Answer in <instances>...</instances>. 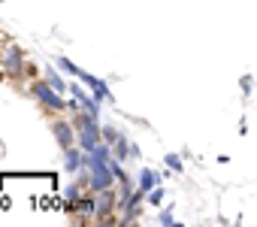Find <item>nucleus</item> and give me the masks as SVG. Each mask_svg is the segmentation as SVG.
Wrapping results in <instances>:
<instances>
[{
    "mask_svg": "<svg viewBox=\"0 0 257 227\" xmlns=\"http://www.w3.org/2000/svg\"><path fill=\"white\" fill-rule=\"evenodd\" d=\"M34 97H37L46 109H58V112H61V109H67V106H70V103H64L61 91H55L46 79H43V82H34Z\"/></svg>",
    "mask_w": 257,
    "mask_h": 227,
    "instance_id": "obj_1",
    "label": "nucleus"
},
{
    "mask_svg": "<svg viewBox=\"0 0 257 227\" xmlns=\"http://www.w3.org/2000/svg\"><path fill=\"white\" fill-rule=\"evenodd\" d=\"M94 194H97V212H94V218H109V215L118 209V197L112 194V188L94 191Z\"/></svg>",
    "mask_w": 257,
    "mask_h": 227,
    "instance_id": "obj_2",
    "label": "nucleus"
},
{
    "mask_svg": "<svg viewBox=\"0 0 257 227\" xmlns=\"http://www.w3.org/2000/svg\"><path fill=\"white\" fill-rule=\"evenodd\" d=\"M52 137L58 140L61 149H70L76 143V131H73V122H52Z\"/></svg>",
    "mask_w": 257,
    "mask_h": 227,
    "instance_id": "obj_3",
    "label": "nucleus"
},
{
    "mask_svg": "<svg viewBox=\"0 0 257 227\" xmlns=\"http://www.w3.org/2000/svg\"><path fill=\"white\" fill-rule=\"evenodd\" d=\"M0 61H4V67H7L10 76H19L22 73V49L19 46H10L4 55H0Z\"/></svg>",
    "mask_w": 257,
    "mask_h": 227,
    "instance_id": "obj_4",
    "label": "nucleus"
},
{
    "mask_svg": "<svg viewBox=\"0 0 257 227\" xmlns=\"http://www.w3.org/2000/svg\"><path fill=\"white\" fill-rule=\"evenodd\" d=\"M64 167H67V173H79L82 167H85V152L82 149H64Z\"/></svg>",
    "mask_w": 257,
    "mask_h": 227,
    "instance_id": "obj_5",
    "label": "nucleus"
},
{
    "mask_svg": "<svg viewBox=\"0 0 257 227\" xmlns=\"http://www.w3.org/2000/svg\"><path fill=\"white\" fill-rule=\"evenodd\" d=\"M73 212H82V215H94L97 212V194H82L76 200V209Z\"/></svg>",
    "mask_w": 257,
    "mask_h": 227,
    "instance_id": "obj_6",
    "label": "nucleus"
},
{
    "mask_svg": "<svg viewBox=\"0 0 257 227\" xmlns=\"http://www.w3.org/2000/svg\"><path fill=\"white\" fill-rule=\"evenodd\" d=\"M164 176H167V173H164ZM164 176H161V173H155V170H143V173H140V188L149 194L155 185H161V179H164Z\"/></svg>",
    "mask_w": 257,
    "mask_h": 227,
    "instance_id": "obj_7",
    "label": "nucleus"
},
{
    "mask_svg": "<svg viewBox=\"0 0 257 227\" xmlns=\"http://www.w3.org/2000/svg\"><path fill=\"white\" fill-rule=\"evenodd\" d=\"M112 152H115V158H118V161H127V158H134V146L127 143L124 137H121V140L112 146Z\"/></svg>",
    "mask_w": 257,
    "mask_h": 227,
    "instance_id": "obj_8",
    "label": "nucleus"
},
{
    "mask_svg": "<svg viewBox=\"0 0 257 227\" xmlns=\"http://www.w3.org/2000/svg\"><path fill=\"white\" fill-rule=\"evenodd\" d=\"M46 82H49L55 91H64V79L58 76V70H55V67H46Z\"/></svg>",
    "mask_w": 257,
    "mask_h": 227,
    "instance_id": "obj_9",
    "label": "nucleus"
},
{
    "mask_svg": "<svg viewBox=\"0 0 257 227\" xmlns=\"http://www.w3.org/2000/svg\"><path fill=\"white\" fill-rule=\"evenodd\" d=\"M58 70H64V73H70V76H76V79L82 76V70H79L73 61H67V58H58Z\"/></svg>",
    "mask_w": 257,
    "mask_h": 227,
    "instance_id": "obj_10",
    "label": "nucleus"
},
{
    "mask_svg": "<svg viewBox=\"0 0 257 227\" xmlns=\"http://www.w3.org/2000/svg\"><path fill=\"white\" fill-rule=\"evenodd\" d=\"M103 140H106L109 146H115V143L121 140V134H118V131H112V128H103Z\"/></svg>",
    "mask_w": 257,
    "mask_h": 227,
    "instance_id": "obj_11",
    "label": "nucleus"
},
{
    "mask_svg": "<svg viewBox=\"0 0 257 227\" xmlns=\"http://www.w3.org/2000/svg\"><path fill=\"white\" fill-rule=\"evenodd\" d=\"M149 203H155V206H161V203H164V191H161L158 185L149 191Z\"/></svg>",
    "mask_w": 257,
    "mask_h": 227,
    "instance_id": "obj_12",
    "label": "nucleus"
},
{
    "mask_svg": "<svg viewBox=\"0 0 257 227\" xmlns=\"http://www.w3.org/2000/svg\"><path fill=\"white\" fill-rule=\"evenodd\" d=\"M167 167H170V170H176V173H182V161H179L176 155H167Z\"/></svg>",
    "mask_w": 257,
    "mask_h": 227,
    "instance_id": "obj_13",
    "label": "nucleus"
},
{
    "mask_svg": "<svg viewBox=\"0 0 257 227\" xmlns=\"http://www.w3.org/2000/svg\"><path fill=\"white\" fill-rule=\"evenodd\" d=\"M161 224H176V218H173V209H164V212H161Z\"/></svg>",
    "mask_w": 257,
    "mask_h": 227,
    "instance_id": "obj_14",
    "label": "nucleus"
},
{
    "mask_svg": "<svg viewBox=\"0 0 257 227\" xmlns=\"http://www.w3.org/2000/svg\"><path fill=\"white\" fill-rule=\"evenodd\" d=\"M242 91H245V94L251 91V76H245V79H242Z\"/></svg>",
    "mask_w": 257,
    "mask_h": 227,
    "instance_id": "obj_15",
    "label": "nucleus"
}]
</instances>
